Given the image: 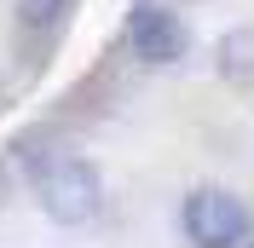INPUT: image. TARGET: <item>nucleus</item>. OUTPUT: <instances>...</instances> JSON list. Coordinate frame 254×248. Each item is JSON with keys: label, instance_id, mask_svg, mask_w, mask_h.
<instances>
[{"label": "nucleus", "instance_id": "3", "mask_svg": "<svg viewBox=\"0 0 254 248\" xmlns=\"http://www.w3.org/2000/svg\"><path fill=\"white\" fill-rule=\"evenodd\" d=\"M127 41H133V52H139L144 63H179V58H185V47H190L185 23L168 12V6H139Z\"/></svg>", "mask_w": 254, "mask_h": 248}, {"label": "nucleus", "instance_id": "2", "mask_svg": "<svg viewBox=\"0 0 254 248\" xmlns=\"http://www.w3.org/2000/svg\"><path fill=\"white\" fill-rule=\"evenodd\" d=\"M185 237L196 248H237L249 237V208L231 190H190L185 196Z\"/></svg>", "mask_w": 254, "mask_h": 248}, {"label": "nucleus", "instance_id": "1", "mask_svg": "<svg viewBox=\"0 0 254 248\" xmlns=\"http://www.w3.org/2000/svg\"><path fill=\"white\" fill-rule=\"evenodd\" d=\"M35 196L47 208V219L58 225H87L98 214V202H104V179L87 156H58L47 168L35 173Z\"/></svg>", "mask_w": 254, "mask_h": 248}, {"label": "nucleus", "instance_id": "4", "mask_svg": "<svg viewBox=\"0 0 254 248\" xmlns=\"http://www.w3.org/2000/svg\"><path fill=\"white\" fill-rule=\"evenodd\" d=\"M220 75L225 81H254V29H231L220 35Z\"/></svg>", "mask_w": 254, "mask_h": 248}, {"label": "nucleus", "instance_id": "5", "mask_svg": "<svg viewBox=\"0 0 254 248\" xmlns=\"http://www.w3.org/2000/svg\"><path fill=\"white\" fill-rule=\"evenodd\" d=\"M58 12H64V0H17V23H35V29L52 23Z\"/></svg>", "mask_w": 254, "mask_h": 248}]
</instances>
